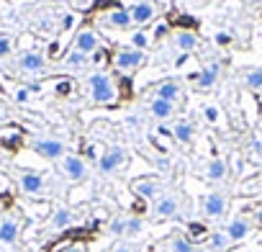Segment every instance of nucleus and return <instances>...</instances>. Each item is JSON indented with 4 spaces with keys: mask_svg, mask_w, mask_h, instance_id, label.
Returning <instances> with one entry per match:
<instances>
[{
    "mask_svg": "<svg viewBox=\"0 0 262 252\" xmlns=\"http://www.w3.org/2000/svg\"><path fill=\"white\" fill-rule=\"evenodd\" d=\"M88 88H90L93 103H98V106H111V103L116 100V88H113L111 77L103 75V72L90 75V77H88Z\"/></svg>",
    "mask_w": 262,
    "mask_h": 252,
    "instance_id": "f257e3e1",
    "label": "nucleus"
},
{
    "mask_svg": "<svg viewBox=\"0 0 262 252\" xmlns=\"http://www.w3.org/2000/svg\"><path fill=\"white\" fill-rule=\"evenodd\" d=\"M31 150H34L39 157H44V160H57V162L67 155V144H64L62 139H52V137H36V139H31Z\"/></svg>",
    "mask_w": 262,
    "mask_h": 252,
    "instance_id": "f03ea898",
    "label": "nucleus"
},
{
    "mask_svg": "<svg viewBox=\"0 0 262 252\" xmlns=\"http://www.w3.org/2000/svg\"><path fill=\"white\" fill-rule=\"evenodd\" d=\"M59 170H62V175H64L67 180H72V183H82V180L88 178V165H85V160H82L80 155H64V157L59 160Z\"/></svg>",
    "mask_w": 262,
    "mask_h": 252,
    "instance_id": "7ed1b4c3",
    "label": "nucleus"
},
{
    "mask_svg": "<svg viewBox=\"0 0 262 252\" xmlns=\"http://www.w3.org/2000/svg\"><path fill=\"white\" fill-rule=\"evenodd\" d=\"M126 162V150L123 147H108L103 152V157L98 160V170L100 175H113L116 170H121Z\"/></svg>",
    "mask_w": 262,
    "mask_h": 252,
    "instance_id": "20e7f679",
    "label": "nucleus"
},
{
    "mask_svg": "<svg viewBox=\"0 0 262 252\" xmlns=\"http://www.w3.org/2000/svg\"><path fill=\"white\" fill-rule=\"evenodd\" d=\"M18 188L26 196H41L47 191V180H44V175H39L34 170H26V173L18 175Z\"/></svg>",
    "mask_w": 262,
    "mask_h": 252,
    "instance_id": "39448f33",
    "label": "nucleus"
},
{
    "mask_svg": "<svg viewBox=\"0 0 262 252\" xmlns=\"http://www.w3.org/2000/svg\"><path fill=\"white\" fill-rule=\"evenodd\" d=\"M203 214L208 216V219H221L224 214H226V206H229V198L224 196V193H219V191H213V193H208L206 198H203Z\"/></svg>",
    "mask_w": 262,
    "mask_h": 252,
    "instance_id": "423d86ee",
    "label": "nucleus"
},
{
    "mask_svg": "<svg viewBox=\"0 0 262 252\" xmlns=\"http://www.w3.org/2000/svg\"><path fill=\"white\" fill-rule=\"evenodd\" d=\"M131 191H134L137 198L142 201H149V198H157L160 191H162V183L157 178H137L134 183H131Z\"/></svg>",
    "mask_w": 262,
    "mask_h": 252,
    "instance_id": "0eeeda50",
    "label": "nucleus"
},
{
    "mask_svg": "<svg viewBox=\"0 0 262 252\" xmlns=\"http://www.w3.org/2000/svg\"><path fill=\"white\" fill-rule=\"evenodd\" d=\"M21 239V221L16 216L0 219V244H16Z\"/></svg>",
    "mask_w": 262,
    "mask_h": 252,
    "instance_id": "6e6552de",
    "label": "nucleus"
},
{
    "mask_svg": "<svg viewBox=\"0 0 262 252\" xmlns=\"http://www.w3.org/2000/svg\"><path fill=\"white\" fill-rule=\"evenodd\" d=\"M113 65H116L118 70H126V72H128V70H137V67L144 65V52H139V49H123V52L116 54Z\"/></svg>",
    "mask_w": 262,
    "mask_h": 252,
    "instance_id": "1a4fd4ad",
    "label": "nucleus"
},
{
    "mask_svg": "<svg viewBox=\"0 0 262 252\" xmlns=\"http://www.w3.org/2000/svg\"><path fill=\"white\" fill-rule=\"evenodd\" d=\"M44 67H47V62L39 52H24L18 57V70L26 75H39V72H44Z\"/></svg>",
    "mask_w": 262,
    "mask_h": 252,
    "instance_id": "9d476101",
    "label": "nucleus"
},
{
    "mask_svg": "<svg viewBox=\"0 0 262 252\" xmlns=\"http://www.w3.org/2000/svg\"><path fill=\"white\" fill-rule=\"evenodd\" d=\"M224 232L229 234V239H231V242H242V239H247V237H249L252 224H249V219H247V216H234V219L224 226Z\"/></svg>",
    "mask_w": 262,
    "mask_h": 252,
    "instance_id": "9b49d317",
    "label": "nucleus"
},
{
    "mask_svg": "<svg viewBox=\"0 0 262 252\" xmlns=\"http://www.w3.org/2000/svg\"><path fill=\"white\" fill-rule=\"evenodd\" d=\"M75 49L90 57L93 52H98V49H100V39H98V34H95V31H90V29L80 31V34L75 36Z\"/></svg>",
    "mask_w": 262,
    "mask_h": 252,
    "instance_id": "f8f14e48",
    "label": "nucleus"
},
{
    "mask_svg": "<svg viewBox=\"0 0 262 252\" xmlns=\"http://www.w3.org/2000/svg\"><path fill=\"white\" fill-rule=\"evenodd\" d=\"M178 211H180L178 196H162V198L155 203V216H157V219H172Z\"/></svg>",
    "mask_w": 262,
    "mask_h": 252,
    "instance_id": "ddd939ff",
    "label": "nucleus"
},
{
    "mask_svg": "<svg viewBox=\"0 0 262 252\" xmlns=\"http://www.w3.org/2000/svg\"><path fill=\"white\" fill-rule=\"evenodd\" d=\"M226 175H229V165H226L224 157H213V160L206 165V178H208L211 183H221V180H226Z\"/></svg>",
    "mask_w": 262,
    "mask_h": 252,
    "instance_id": "4468645a",
    "label": "nucleus"
},
{
    "mask_svg": "<svg viewBox=\"0 0 262 252\" xmlns=\"http://www.w3.org/2000/svg\"><path fill=\"white\" fill-rule=\"evenodd\" d=\"M131 21H134V24H149L152 18H155V6L152 3H147V0H139V3L137 6H131Z\"/></svg>",
    "mask_w": 262,
    "mask_h": 252,
    "instance_id": "2eb2a0df",
    "label": "nucleus"
},
{
    "mask_svg": "<svg viewBox=\"0 0 262 252\" xmlns=\"http://www.w3.org/2000/svg\"><path fill=\"white\" fill-rule=\"evenodd\" d=\"M172 137L180 142V144H190L193 142V137H195V129H193V123L190 121H175V126H172Z\"/></svg>",
    "mask_w": 262,
    "mask_h": 252,
    "instance_id": "dca6fc26",
    "label": "nucleus"
},
{
    "mask_svg": "<svg viewBox=\"0 0 262 252\" xmlns=\"http://www.w3.org/2000/svg\"><path fill=\"white\" fill-rule=\"evenodd\" d=\"M72 221H75V214H72L70 206H57V208H54V214H52V226H54L57 232H59V229H67Z\"/></svg>",
    "mask_w": 262,
    "mask_h": 252,
    "instance_id": "f3484780",
    "label": "nucleus"
},
{
    "mask_svg": "<svg viewBox=\"0 0 262 252\" xmlns=\"http://www.w3.org/2000/svg\"><path fill=\"white\" fill-rule=\"evenodd\" d=\"M172 111H175V103H170V100H162V98H155V100L149 103V113H152L155 118H160V121H165V118H170V116H172Z\"/></svg>",
    "mask_w": 262,
    "mask_h": 252,
    "instance_id": "a211bd4d",
    "label": "nucleus"
},
{
    "mask_svg": "<svg viewBox=\"0 0 262 252\" xmlns=\"http://www.w3.org/2000/svg\"><path fill=\"white\" fill-rule=\"evenodd\" d=\"M157 98L175 103V100L180 98V85H178V82H172V80H165V82H160V85H157Z\"/></svg>",
    "mask_w": 262,
    "mask_h": 252,
    "instance_id": "6ab92c4d",
    "label": "nucleus"
},
{
    "mask_svg": "<svg viewBox=\"0 0 262 252\" xmlns=\"http://www.w3.org/2000/svg\"><path fill=\"white\" fill-rule=\"evenodd\" d=\"M216 77H219V65H208V67H203L201 75H198V88H201V90H208V88L216 82Z\"/></svg>",
    "mask_w": 262,
    "mask_h": 252,
    "instance_id": "aec40b11",
    "label": "nucleus"
},
{
    "mask_svg": "<svg viewBox=\"0 0 262 252\" xmlns=\"http://www.w3.org/2000/svg\"><path fill=\"white\" fill-rule=\"evenodd\" d=\"M108 24L116 26V29H128L134 21H131V13H128L126 8H116V11L108 16Z\"/></svg>",
    "mask_w": 262,
    "mask_h": 252,
    "instance_id": "412c9836",
    "label": "nucleus"
},
{
    "mask_svg": "<svg viewBox=\"0 0 262 252\" xmlns=\"http://www.w3.org/2000/svg\"><path fill=\"white\" fill-rule=\"evenodd\" d=\"M208 244H211L213 252H226L229 244H231V239H229L226 232H211V234H208Z\"/></svg>",
    "mask_w": 262,
    "mask_h": 252,
    "instance_id": "4be33fe9",
    "label": "nucleus"
},
{
    "mask_svg": "<svg viewBox=\"0 0 262 252\" xmlns=\"http://www.w3.org/2000/svg\"><path fill=\"white\" fill-rule=\"evenodd\" d=\"M144 232V221H142V216H126V226H123V237H139Z\"/></svg>",
    "mask_w": 262,
    "mask_h": 252,
    "instance_id": "5701e85b",
    "label": "nucleus"
},
{
    "mask_svg": "<svg viewBox=\"0 0 262 252\" xmlns=\"http://www.w3.org/2000/svg\"><path fill=\"white\" fill-rule=\"evenodd\" d=\"M175 44H178V49H183V52H193L195 44H198V36H195L193 31H180V34L175 36Z\"/></svg>",
    "mask_w": 262,
    "mask_h": 252,
    "instance_id": "b1692460",
    "label": "nucleus"
},
{
    "mask_svg": "<svg viewBox=\"0 0 262 252\" xmlns=\"http://www.w3.org/2000/svg\"><path fill=\"white\" fill-rule=\"evenodd\" d=\"M0 142H3L6 147H11V150H16V147H21L24 137H21V132H18V129H11V134L0 132Z\"/></svg>",
    "mask_w": 262,
    "mask_h": 252,
    "instance_id": "393cba45",
    "label": "nucleus"
},
{
    "mask_svg": "<svg viewBox=\"0 0 262 252\" xmlns=\"http://www.w3.org/2000/svg\"><path fill=\"white\" fill-rule=\"evenodd\" d=\"M244 82H247V88H252V90H259V88H262V67H257V70H249V72H247V77H244Z\"/></svg>",
    "mask_w": 262,
    "mask_h": 252,
    "instance_id": "a878e982",
    "label": "nucleus"
},
{
    "mask_svg": "<svg viewBox=\"0 0 262 252\" xmlns=\"http://www.w3.org/2000/svg\"><path fill=\"white\" fill-rule=\"evenodd\" d=\"M70 67H82V65H88V54H82V52H77V49H72L70 54H67V59H64Z\"/></svg>",
    "mask_w": 262,
    "mask_h": 252,
    "instance_id": "bb28decb",
    "label": "nucleus"
},
{
    "mask_svg": "<svg viewBox=\"0 0 262 252\" xmlns=\"http://www.w3.org/2000/svg\"><path fill=\"white\" fill-rule=\"evenodd\" d=\"M172 252H195V249H193V242H190V239L175 237V239H172Z\"/></svg>",
    "mask_w": 262,
    "mask_h": 252,
    "instance_id": "cd10ccee",
    "label": "nucleus"
},
{
    "mask_svg": "<svg viewBox=\"0 0 262 252\" xmlns=\"http://www.w3.org/2000/svg\"><path fill=\"white\" fill-rule=\"evenodd\" d=\"M131 47L139 49V52H142V49H147V47H149V36H147V34H142V31H137L134 36H131Z\"/></svg>",
    "mask_w": 262,
    "mask_h": 252,
    "instance_id": "c85d7f7f",
    "label": "nucleus"
},
{
    "mask_svg": "<svg viewBox=\"0 0 262 252\" xmlns=\"http://www.w3.org/2000/svg\"><path fill=\"white\" fill-rule=\"evenodd\" d=\"M188 232L198 239V237H203L208 229H206V224H203V221H190V224H188Z\"/></svg>",
    "mask_w": 262,
    "mask_h": 252,
    "instance_id": "c756f323",
    "label": "nucleus"
},
{
    "mask_svg": "<svg viewBox=\"0 0 262 252\" xmlns=\"http://www.w3.org/2000/svg\"><path fill=\"white\" fill-rule=\"evenodd\" d=\"M11 52H13V41H11L8 36H0V59L8 57Z\"/></svg>",
    "mask_w": 262,
    "mask_h": 252,
    "instance_id": "7c9ffc66",
    "label": "nucleus"
},
{
    "mask_svg": "<svg viewBox=\"0 0 262 252\" xmlns=\"http://www.w3.org/2000/svg\"><path fill=\"white\" fill-rule=\"evenodd\" d=\"M123 226H126V219H113V221H111V226H108V232H111V234L123 237Z\"/></svg>",
    "mask_w": 262,
    "mask_h": 252,
    "instance_id": "2f4dec72",
    "label": "nucleus"
},
{
    "mask_svg": "<svg viewBox=\"0 0 262 252\" xmlns=\"http://www.w3.org/2000/svg\"><path fill=\"white\" fill-rule=\"evenodd\" d=\"M131 211H134V216H144V214H147V201L137 198V201H134V206H131Z\"/></svg>",
    "mask_w": 262,
    "mask_h": 252,
    "instance_id": "473e14b6",
    "label": "nucleus"
},
{
    "mask_svg": "<svg viewBox=\"0 0 262 252\" xmlns=\"http://www.w3.org/2000/svg\"><path fill=\"white\" fill-rule=\"evenodd\" d=\"M167 34H170V26L167 24H157L155 26V39H165Z\"/></svg>",
    "mask_w": 262,
    "mask_h": 252,
    "instance_id": "72a5a7b5",
    "label": "nucleus"
},
{
    "mask_svg": "<svg viewBox=\"0 0 262 252\" xmlns=\"http://www.w3.org/2000/svg\"><path fill=\"white\" fill-rule=\"evenodd\" d=\"M178 26H188V29H195V18H190V16H178V21H175Z\"/></svg>",
    "mask_w": 262,
    "mask_h": 252,
    "instance_id": "f704fd0d",
    "label": "nucleus"
},
{
    "mask_svg": "<svg viewBox=\"0 0 262 252\" xmlns=\"http://www.w3.org/2000/svg\"><path fill=\"white\" fill-rule=\"evenodd\" d=\"M213 41H216L219 47H229V44H231V36H229V34H221V31H219V34L213 36Z\"/></svg>",
    "mask_w": 262,
    "mask_h": 252,
    "instance_id": "c9c22d12",
    "label": "nucleus"
},
{
    "mask_svg": "<svg viewBox=\"0 0 262 252\" xmlns=\"http://www.w3.org/2000/svg\"><path fill=\"white\" fill-rule=\"evenodd\" d=\"M57 93H59V95H70V93H72V82H70V80H62V82L57 85Z\"/></svg>",
    "mask_w": 262,
    "mask_h": 252,
    "instance_id": "e433bc0d",
    "label": "nucleus"
},
{
    "mask_svg": "<svg viewBox=\"0 0 262 252\" xmlns=\"http://www.w3.org/2000/svg\"><path fill=\"white\" fill-rule=\"evenodd\" d=\"M29 95H31V88H21V90H16V100H18V103H26Z\"/></svg>",
    "mask_w": 262,
    "mask_h": 252,
    "instance_id": "4c0bfd02",
    "label": "nucleus"
},
{
    "mask_svg": "<svg viewBox=\"0 0 262 252\" xmlns=\"http://www.w3.org/2000/svg\"><path fill=\"white\" fill-rule=\"evenodd\" d=\"M203 113H206V118H208L211 123H216V121H219V111H216L213 106H206V111H203Z\"/></svg>",
    "mask_w": 262,
    "mask_h": 252,
    "instance_id": "58836bf2",
    "label": "nucleus"
},
{
    "mask_svg": "<svg viewBox=\"0 0 262 252\" xmlns=\"http://www.w3.org/2000/svg\"><path fill=\"white\" fill-rule=\"evenodd\" d=\"M111 252H131V247H128V244H113Z\"/></svg>",
    "mask_w": 262,
    "mask_h": 252,
    "instance_id": "ea45409f",
    "label": "nucleus"
},
{
    "mask_svg": "<svg viewBox=\"0 0 262 252\" xmlns=\"http://www.w3.org/2000/svg\"><path fill=\"white\" fill-rule=\"evenodd\" d=\"M93 59H95V62H103V59H105V52H103V49L93 52Z\"/></svg>",
    "mask_w": 262,
    "mask_h": 252,
    "instance_id": "a19ab883",
    "label": "nucleus"
},
{
    "mask_svg": "<svg viewBox=\"0 0 262 252\" xmlns=\"http://www.w3.org/2000/svg\"><path fill=\"white\" fill-rule=\"evenodd\" d=\"M64 252H85V247H82V244H70Z\"/></svg>",
    "mask_w": 262,
    "mask_h": 252,
    "instance_id": "79ce46f5",
    "label": "nucleus"
},
{
    "mask_svg": "<svg viewBox=\"0 0 262 252\" xmlns=\"http://www.w3.org/2000/svg\"><path fill=\"white\" fill-rule=\"evenodd\" d=\"M3 118H6V108L0 106V123H3Z\"/></svg>",
    "mask_w": 262,
    "mask_h": 252,
    "instance_id": "37998d69",
    "label": "nucleus"
},
{
    "mask_svg": "<svg viewBox=\"0 0 262 252\" xmlns=\"http://www.w3.org/2000/svg\"><path fill=\"white\" fill-rule=\"evenodd\" d=\"M257 221H259V224H262V206H259V208H257Z\"/></svg>",
    "mask_w": 262,
    "mask_h": 252,
    "instance_id": "c03bdc74",
    "label": "nucleus"
},
{
    "mask_svg": "<svg viewBox=\"0 0 262 252\" xmlns=\"http://www.w3.org/2000/svg\"><path fill=\"white\" fill-rule=\"evenodd\" d=\"M3 206H6V203H3V196H0V211H3Z\"/></svg>",
    "mask_w": 262,
    "mask_h": 252,
    "instance_id": "a18cd8bd",
    "label": "nucleus"
}]
</instances>
